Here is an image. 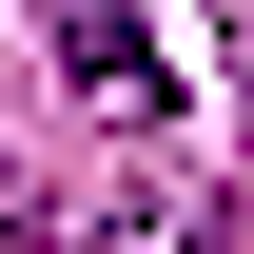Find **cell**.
I'll return each mask as SVG.
<instances>
[{
    "mask_svg": "<svg viewBox=\"0 0 254 254\" xmlns=\"http://www.w3.org/2000/svg\"><path fill=\"white\" fill-rule=\"evenodd\" d=\"M59 59L98 118H157V39H137V0H59Z\"/></svg>",
    "mask_w": 254,
    "mask_h": 254,
    "instance_id": "1",
    "label": "cell"
},
{
    "mask_svg": "<svg viewBox=\"0 0 254 254\" xmlns=\"http://www.w3.org/2000/svg\"><path fill=\"white\" fill-rule=\"evenodd\" d=\"M0 254H39V195H20V176H0Z\"/></svg>",
    "mask_w": 254,
    "mask_h": 254,
    "instance_id": "2",
    "label": "cell"
},
{
    "mask_svg": "<svg viewBox=\"0 0 254 254\" xmlns=\"http://www.w3.org/2000/svg\"><path fill=\"white\" fill-rule=\"evenodd\" d=\"M118 254H195V235H176V215H137V235H118Z\"/></svg>",
    "mask_w": 254,
    "mask_h": 254,
    "instance_id": "3",
    "label": "cell"
}]
</instances>
